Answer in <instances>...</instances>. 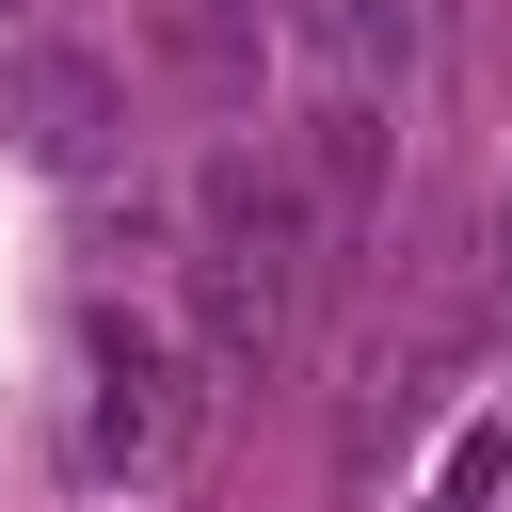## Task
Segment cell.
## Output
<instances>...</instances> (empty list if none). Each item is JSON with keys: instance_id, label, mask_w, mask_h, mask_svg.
<instances>
[{"instance_id": "cell-1", "label": "cell", "mask_w": 512, "mask_h": 512, "mask_svg": "<svg viewBox=\"0 0 512 512\" xmlns=\"http://www.w3.org/2000/svg\"><path fill=\"white\" fill-rule=\"evenodd\" d=\"M176 432H192L176 352H160L144 320H96V416H80V464H96V480H160V464H176Z\"/></svg>"}, {"instance_id": "cell-2", "label": "cell", "mask_w": 512, "mask_h": 512, "mask_svg": "<svg viewBox=\"0 0 512 512\" xmlns=\"http://www.w3.org/2000/svg\"><path fill=\"white\" fill-rule=\"evenodd\" d=\"M0 128H16V160L80 176V160L112 144V64H96V48H16V64H0Z\"/></svg>"}, {"instance_id": "cell-3", "label": "cell", "mask_w": 512, "mask_h": 512, "mask_svg": "<svg viewBox=\"0 0 512 512\" xmlns=\"http://www.w3.org/2000/svg\"><path fill=\"white\" fill-rule=\"evenodd\" d=\"M336 32H352V48H384V64H400V48H416V0H336Z\"/></svg>"}]
</instances>
